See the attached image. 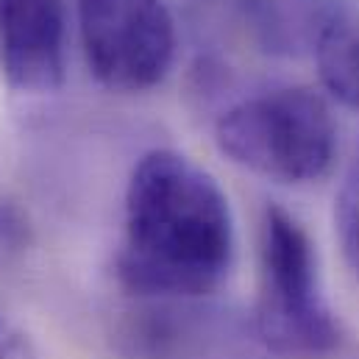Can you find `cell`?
<instances>
[{
    "label": "cell",
    "instance_id": "8",
    "mask_svg": "<svg viewBox=\"0 0 359 359\" xmlns=\"http://www.w3.org/2000/svg\"><path fill=\"white\" fill-rule=\"evenodd\" d=\"M334 229L343 257L359 278V151L334 198Z\"/></svg>",
    "mask_w": 359,
    "mask_h": 359
},
{
    "label": "cell",
    "instance_id": "1",
    "mask_svg": "<svg viewBox=\"0 0 359 359\" xmlns=\"http://www.w3.org/2000/svg\"><path fill=\"white\" fill-rule=\"evenodd\" d=\"M234 217L226 192L179 151L145 154L126 187L117 278L145 298H201L234 268Z\"/></svg>",
    "mask_w": 359,
    "mask_h": 359
},
{
    "label": "cell",
    "instance_id": "5",
    "mask_svg": "<svg viewBox=\"0 0 359 359\" xmlns=\"http://www.w3.org/2000/svg\"><path fill=\"white\" fill-rule=\"evenodd\" d=\"M0 70L14 92L45 95L65 84V0H0Z\"/></svg>",
    "mask_w": 359,
    "mask_h": 359
},
{
    "label": "cell",
    "instance_id": "2",
    "mask_svg": "<svg viewBox=\"0 0 359 359\" xmlns=\"http://www.w3.org/2000/svg\"><path fill=\"white\" fill-rule=\"evenodd\" d=\"M215 142L223 156L254 176L312 184L334 165L337 126L318 92L278 87L229 106L215 123Z\"/></svg>",
    "mask_w": 359,
    "mask_h": 359
},
{
    "label": "cell",
    "instance_id": "6",
    "mask_svg": "<svg viewBox=\"0 0 359 359\" xmlns=\"http://www.w3.org/2000/svg\"><path fill=\"white\" fill-rule=\"evenodd\" d=\"M257 42L276 56L312 53L343 0H243Z\"/></svg>",
    "mask_w": 359,
    "mask_h": 359
},
{
    "label": "cell",
    "instance_id": "3",
    "mask_svg": "<svg viewBox=\"0 0 359 359\" xmlns=\"http://www.w3.org/2000/svg\"><path fill=\"white\" fill-rule=\"evenodd\" d=\"M257 334L276 359H332L340 351V326L323 295L312 240L276 203L259 229Z\"/></svg>",
    "mask_w": 359,
    "mask_h": 359
},
{
    "label": "cell",
    "instance_id": "4",
    "mask_svg": "<svg viewBox=\"0 0 359 359\" xmlns=\"http://www.w3.org/2000/svg\"><path fill=\"white\" fill-rule=\"evenodd\" d=\"M79 31L106 90H154L173 67L179 39L165 0H79Z\"/></svg>",
    "mask_w": 359,
    "mask_h": 359
},
{
    "label": "cell",
    "instance_id": "7",
    "mask_svg": "<svg viewBox=\"0 0 359 359\" xmlns=\"http://www.w3.org/2000/svg\"><path fill=\"white\" fill-rule=\"evenodd\" d=\"M312 56L323 90L346 109L359 111V11L348 0L320 31Z\"/></svg>",
    "mask_w": 359,
    "mask_h": 359
},
{
    "label": "cell",
    "instance_id": "9",
    "mask_svg": "<svg viewBox=\"0 0 359 359\" xmlns=\"http://www.w3.org/2000/svg\"><path fill=\"white\" fill-rule=\"evenodd\" d=\"M0 359H28V351L20 340H0Z\"/></svg>",
    "mask_w": 359,
    "mask_h": 359
}]
</instances>
